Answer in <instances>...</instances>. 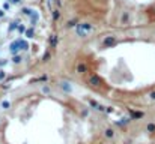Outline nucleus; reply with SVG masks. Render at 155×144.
<instances>
[{
  "instance_id": "obj_1",
  "label": "nucleus",
  "mask_w": 155,
  "mask_h": 144,
  "mask_svg": "<svg viewBox=\"0 0 155 144\" xmlns=\"http://www.w3.org/2000/svg\"><path fill=\"white\" fill-rule=\"evenodd\" d=\"M75 32H77V36L80 38H86L90 32H92V24L89 23H80L75 26Z\"/></svg>"
},
{
  "instance_id": "obj_2",
  "label": "nucleus",
  "mask_w": 155,
  "mask_h": 144,
  "mask_svg": "<svg viewBox=\"0 0 155 144\" xmlns=\"http://www.w3.org/2000/svg\"><path fill=\"white\" fill-rule=\"evenodd\" d=\"M21 51V41L20 39H17L14 42L9 44V53L12 54V56H15V54H18Z\"/></svg>"
},
{
  "instance_id": "obj_3",
  "label": "nucleus",
  "mask_w": 155,
  "mask_h": 144,
  "mask_svg": "<svg viewBox=\"0 0 155 144\" xmlns=\"http://www.w3.org/2000/svg\"><path fill=\"white\" fill-rule=\"evenodd\" d=\"M88 84H89L90 87H99V86L102 84V80H101L99 75H90V77L88 78Z\"/></svg>"
},
{
  "instance_id": "obj_4",
  "label": "nucleus",
  "mask_w": 155,
  "mask_h": 144,
  "mask_svg": "<svg viewBox=\"0 0 155 144\" xmlns=\"http://www.w3.org/2000/svg\"><path fill=\"white\" fill-rule=\"evenodd\" d=\"M59 87H60V90H63L65 93H72L74 92V86L70 83V81H60L59 83Z\"/></svg>"
},
{
  "instance_id": "obj_5",
  "label": "nucleus",
  "mask_w": 155,
  "mask_h": 144,
  "mask_svg": "<svg viewBox=\"0 0 155 144\" xmlns=\"http://www.w3.org/2000/svg\"><path fill=\"white\" fill-rule=\"evenodd\" d=\"M88 104L93 108V110H97V111H101V113H104V111H106V107H104V105H101V104H98L97 101H93V99H88Z\"/></svg>"
},
{
  "instance_id": "obj_6",
  "label": "nucleus",
  "mask_w": 155,
  "mask_h": 144,
  "mask_svg": "<svg viewBox=\"0 0 155 144\" xmlns=\"http://www.w3.org/2000/svg\"><path fill=\"white\" fill-rule=\"evenodd\" d=\"M116 44V36H106L104 39H102V45L104 47H111V45H115Z\"/></svg>"
},
{
  "instance_id": "obj_7",
  "label": "nucleus",
  "mask_w": 155,
  "mask_h": 144,
  "mask_svg": "<svg viewBox=\"0 0 155 144\" xmlns=\"http://www.w3.org/2000/svg\"><path fill=\"white\" fill-rule=\"evenodd\" d=\"M75 72H77V74H86V72H88V65H86V63H83V62L77 63Z\"/></svg>"
},
{
  "instance_id": "obj_8",
  "label": "nucleus",
  "mask_w": 155,
  "mask_h": 144,
  "mask_svg": "<svg viewBox=\"0 0 155 144\" xmlns=\"http://www.w3.org/2000/svg\"><path fill=\"white\" fill-rule=\"evenodd\" d=\"M11 108V101L8 98H5V99H2L0 101V110H3V111H8Z\"/></svg>"
},
{
  "instance_id": "obj_9",
  "label": "nucleus",
  "mask_w": 155,
  "mask_h": 144,
  "mask_svg": "<svg viewBox=\"0 0 155 144\" xmlns=\"http://www.w3.org/2000/svg\"><path fill=\"white\" fill-rule=\"evenodd\" d=\"M104 137H106V138H108V140H113V138L116 137V132H115V129L107 128V129L104 131Z\"/></svg>"
},
{
  "instance_id": "obj_10",
  "label": "nucleus",
  "mask_w": 155,
  "mask_h": 144,
  "mask_svg": "<svg viewBox=\"0 0 155 144\" xmlns=\"http://www.w3.org/2000/svg\"><path fill=\"white\" fill-rule=\"evenodd\" d=\"M21 62H23V59H21L20 54H15V56H12V63H14V65H20Z\"/></svg>"
},
{
  "instance_id": "obj_11",
  "label": "nucleus",
  "mask_w": 155,
  "mask_h": 144,
  "mask_svg": "<svg viewBox=\"0 0 155 144\" xmlns=\"http://www.w3.org/2000/svg\"><path fill=\"white\" fill-rule=\"evenodd\" d=\"M29 18H30V23H32V24H35V23H36L38 20H39V14H38V12L35 11V12H33V14H32V15H30Z\"/></svg>"
},
{
  "instance_id": "obj_12",
  "label": "nucleus",
  "mask_w": 155,
  "mask_h": 144,
  "mask_svg": "<svg viewBox=\"0 0 155 144\" xmlns=\"http://www.w3.org/2000/svg\"><path fill=\"white\" fill-rule=\"evenodd\" d=\"M8 63H9V60L5 59V57H0V69H5L8 66Z\"/></svg>"
},
{
  "instance_id": "obj_13",
  "label": "nucleus",
  "mask_w": 155,
  "mask_h": 144,
  "mask_svg": "<svg viewBox=\"0 0 155 144\" xmlns=\"http://www.w3.org/2000/svg\"><path fill=\"white\" fill-rule=\"evenodd\" d=\"M128 20H130V14H128V12H124V14H122V17H120V23L127 24V23H128Z\"/></svg>"
},
{
  "instance_id": "obj_14",
  "label": "nucleus",
  "mask_w": 155,
  "mask_h": 144,
  "mask_svg": "<svg viewBox=\"0 0 155 144\" xmlns=\"http://www.w3.org/2000/svg\"><path fill=\"white\" fill-rule=\"evenodd\" d=\"M33 12H35V11H33L32 8H24V9H23V15H27V17H30Z\"/></svg>"
},
{
  "instance_id": "obj_15",
  "label": "nucleus",
  "mask_w": 155,
  "mask_h": 144,
  "mask_svg": "<svg viewBox=\"0 0 155 144\" xmlns=\"http://www.w3.org/2000/svg\"><path fill=\"white\" fill-rule=\"evenodd\" d=\"M146 131L154 134L155 132V123H148V126H146Z\"/></svg>"
},
{
  "instance_id": "obj_16",
  "label": "nucleus",
  "mask_w": 155,
  "mask_h": 144,
  "mask_svg": "<svg viewBox=\"0 0 155 144\" xmlns=\"http://www.w3.org/2000/svg\"><path fill=\"white\" fill-rule=\"evenodd\" d=\"M41 93L48 95V93H51V89H50L48 86H42V87H41Z\"/></svg>"
},
{
  "instance_id": "obj_17",
  "label": "nucleus",
  "mask_w": 155,
  "mask_h": 144,
  "mask_svg": "<svg viewBox=\"0 0 155 144\" xmlns=\"http://www.w3.org/2000/svg\"><path fill=\"white\" fill-rule=\"evenodd\" d=\"M130 113H131L133 119H142L143 117V113H136V111H130Z\"/></svg>"
},
{
  "instance_id": "obj_18",
  "label": "nucleus",
  "mask_w": 155,
  "mask_h": 144,
  "mask_svg": "<svg viewBox=\"0 0 155 144\" xmlns=\"http://www.w3.org/2000/svg\"><path fill=\"white\" fill-rule=\"evenodd\" d=\"M50 44H51V47H56V44H57V36L56 35H53L50 38Z\"/></svg>"
},
{
  "instance_id": "obj_19",
  "label": "nucleus",
  "mask_w": 155,
  "mask_h": 144,
  "mask_svg": "<svg viewBox=\"0 0 155 144\" xmlns=\"http://www.w3.org/2000/svg\"><path fill=\"white\" fill-rule=\"evenodd\" d=\"M128 122H130V119H127V117H125V119H120L119 122H116V125H119V126H125Z\"/></svg>"
},
{
  "instance_id": "obj_20",
  "label": "nucleus",
  "mask_w": 155,
  "mask_h": 144,
  "mask_svg": "<svg viewBox=\"0 0 155 144\" xmlns=\"http://www.w3.org/2000/svg\"><path fill=\"white\" fill-rule=\"evenodd\" d=\"M148 99H149L151 102H155V90H152V92L148 93Z\"/></svg>"
},
{
  "instance_id": "obj_21",
  "label": "nucleus",
  "mask_w": 155,
  "mask_h": 144,
  "mask_svg": "<svg viewBox=\"0 0 155 144\" xmlns=\"http://www.w3.org/2000/svg\"><path fill=\"white\" fill-rule=\"evenodd\" d=\"M6 77H8V74H6V71H5V69H0V81H3V80H6Z\"/></svg>"
},
{
  "instance_id": "obj_22",
  "label": "nucleus",
  "mask_w": 155,
  "mask_h": 144,
  "mask_svg": "<svg viewBox=\"0 0 155 144\" xmlns=\"http://www.w3.org/2000/svg\"><path fill=\"white\" fill-rule=\"evenodd\" d=\"M20 41H21V50L27 51V50H29V44L26 42V41H23V39H20Z\"/></svg>"
},
{
  "instance_id": "obj_23",
  "label": "nucleus",
  "mask_w": 155,
  "mask_h": 144,
  "mask_svg": "<svg viewBox=\"0 0 155 144\" xmlns=\"http://www.w3.org/2000/svg\"><path fill=\"white\" fill-rule=\"evenodd\" d=\"M26 36H27V38H33V29L30 27V29H26Z\"/></svg>"
},
{
  "instance_id": "obj_24",
  "label": "nucleus",
  "mask_w": 155,
  "mask_h": 144,
  "mask_svg": "<svg viewBox=\"0 0 155 144\" xmlns=\"http://www.w3.org/2000/svg\"><path fill=\"white\" fill-rule=\"evenodd\" d=\"M77 24V20H70L68 21V24H66V27H74Z\"/></svg>"
},
{
  "instance_id": "obj_25",
  "label": "nucleus",
  "mask_w": 155,
  "mask_h": 144,
  "mask_svg": "<svg viewBox=\"0 0 155 144\" xmlns=\"http://www.w3.org/2000/svg\"><path fill=\"white\" fill-rule=\"evenodd\" d=\"M115 110H113V107H106V113H108V114H111Z\"/></svg>"
},
{
  "instance_id": "obj_26",
  "label": "nucleus",
  "mask_w": 155,
  "mask_h": 144,
  "mask_svg": "<svg viewBox=\"0 0 155 144\" xmlns=\"http://www.w3.org/2000/svg\"><path fill=\"white\" fill-rule=\"evenodd\" d=\"M60 17V14H59V11H54L53 12V18H54V20H57V18Z\"/></svg>"
},
{
  "instance_id": "obj_27",
  "label": "nucleus",
  "mask_w": 155,
  "mask_h": 144,
  "mask_svg": "<svg viewBox=\"0 0 155 144\" xmlns=\"http://www.w3.org/2000/svg\"><path fill=\"white\" fill-rule=\"evenodd\" d=\"M2 17H5V9H3V8L0 9V18H2Z\"/></svg>"
},
{
  "instance_id": "obj_28",
  "label": "nucleus",
  "mask_w": 155,
  "mask_h": 144,
  "mask_svg": "<svg viewBox=\"0 0 155 144\" xmlns=\"http://www.w3.org/2000/svg\"><path fill=\"white\" fill-rule=\"evenodd\" d=\"M81 114H83L84 117H86V116H89V110H83V113H81Z\"/></svg>"
},
{
  "instance_id": "obj_29",
  "label": "nucleus",
  "mask_w": 155,
  "mask_h": 144,
  "mask_svg": "<svg viewBox=\"0 0 155 144\" xmlns=\"http://www.w3.org/2000/svg\"><path fill=\"white\" fill-rule=\"evenodd\" d=\"M48 57H50V53H45V56H44V62H47V60H48Z\"/></svg>"
},
{
  "instance_id": "obj_30",
  "label": "nucleus",
  "mask_w": 155,
  "mask_h": 144,
  "mask_svg": "<svg viewBox=\"0 0 155 144\" xmlns=\"http://www.w3.org/2000/svg\"><path fill=\"white\" fill-rule=\"evenodd\" d=\"M2 8H3V9H5V11H6V9H9V3H5V5H3V6H2Z\"/></svg>"
},
{
  "instance_id": "obj_31",
  "label": "nucleus",
  "mask_w": 155,
  "mask_h": 144,
  "mask_svg": "<svg viewBox=\"0 0 155 144\" xmlns=\"http://www.w3.org/2000/svg\"><path fill=\"white\" fill-rule=\"evenodd\" d=\"M18 30H20V32H24V30H26V29H24V26H20V27H18Z\"/></svg>"
},
{
  "instance_id": "obj_32",
  "label": "nucleus",
  "mask_w": 155,
  "mask_h": 144,
  "mask_svg": "<svg viewBox=\"0 0 155 144\" xmlns=\"http://www.w3.org/2000/svg\"><path fill=\"white\" fill-rule=\"evenodd\" d=\"M11 2H12V3H15V5H18V3H20V0H11Z\"/></svg>"
}]
</instances>
